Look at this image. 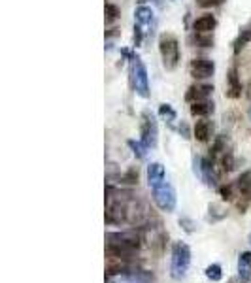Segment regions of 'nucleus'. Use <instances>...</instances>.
<instances>
[{
    "label": "nucleus",
    "mask_w": 251,
    "mask_h": 283,
    "mask_svg": "<svg viewBox=\"0 0 251 283\" xmlns=\"http://www.w3.org/2000/svg\"><path fill=\"white\" fill-rule=\"evenodd\" d=\"M191 266V249L183 242H174L172 246V260H170V274L174 279H183Z\"/></svg>",
    "instance_id": "1"
},
{
    "label": "nucleus",
    "mask_w": 251,
    "mask_h": 283,
    "mask_svg": "<svg viewBox=\"0 0 251 283\" xmlns=\"http://www.w3.org/2000/svg\"><path fill=\"white\" fill-rule=\"evenodd\" d=\"M159 51L163 57V64L166 70H174L180 63V42L174 34L164 32L159 38Z\"/></svg>",
    "instance_id": "2"
},
{
    "label": "nucleus",
    "mask_w": 251,
    "mask_h": 283,
    "mask_svg": "<svg viewBox=\"0 0 251 283\" xmlns=\"http://www.w3.org/2000/svg\"><path fill=\"white\" fill-rule=\"evenodd\" d=\"M153 200H155L159 210H163L166 214L174 212L176 202H178L174 187L170 183H163V185H159V187H155V189H153Z\"/></svg>",
    "instance_id": "3"
},
{
    "label": "nucleus",
    "mask_w": 251,
    "mask_h": 283,
    "mask_svg": "<svg viewBox=\"0 0 251 283\" xmlns=\"http://www.w3.org/2000/svg\"><path fill=\"white\" fill-rule=\"evenodd\" d=\"M216 72V64L211 59H206V57H197L189 63V74L193 76L195 80L199 81H204V80H210L211 76Z\"/></svg>",
    "instance_id": "4"
},
{
    "label": "nucleus",
    "mask_w": 251,
    "mask_h": 283,
    "mask_svg": "<svg viewBox=\"0 0 251 283\" xmlns=\"http://www.w3.org/2000/svg\"><path fill=\"white\" fill-rule=\"evenodd\" d=\"M132 81H134V89L136 92L147 99L149 97V85H147V72H146V66L140 63V59H136V63L132 64Z\"/></svg>",
    "instance_id": "5"
},
{
    "label": "nucleus",
    "mask_w": 251,
    "mask_h": 283,
    "mask_svg": "<svg viewBox=\"0 0 251 283\" xmlns=\"http://www.w3.org/2000/svg\"><path fill=\"white\" fill-rule=\"evenodd\" d=\"M142 144L146 147H155L157 144V125L149 114H144V123H142Z\"/></svg>",
    "instance_id": "6"
},
{
    "label": "nucleus",
    "mask_w": 251,
    "mask_h": 283,
    "mask_svg": "<svg viewBox=\"0 0 251 283\" xmlns=\"http://www.w3.org/2000/svg\"><path fill=\"white\" fill-rule=\"evenodd\" d=\"M211 92H214V85H208V83H195L187 89L185 92V100L187 102H199V100H208Z\"/></svg>",
    "instance_id": "7"
},
{
    "label": "nucleus",
    "mask_w": 251,
    "mask_h": 283,
    "mask_svg": "<svg viewBox=\"0 0 251 283\" xmlns=\"http://www.w3.org/2000/svg\"><path fill=\"white\" fill-rule=\"evenodd\" d=\"M242 91H244V89H242V81H240L238 78V70L230 68L227 74V97L236 100L242 97Z\"/></svg>",
    "instance_id": "8"
},
{
    "label": "nucleus",
    "mask_w": 251,
    "mask_h": 283,
    "mask_svg": "<svg viewBox=\"0 0 251 283\" xmlns=\"http://www.w3.org/2000/svg\"><path fill=\"white\" fill-rule=\"evenodd\" d=\"M166 176H164V166L163 164H159V162H151L149 166H147V181H149V187L155 189L159 185L166 183L164 181Z\"/></svg>",
    "instance_id": "9"
},
{
    "label": "nucleus",
    "mask_w": 251,
    "mask_h": 283,
    "mask_svg": "<svg viewBox=\"0 0 251 283\" xmlns=\"http://www.w3.org/2000/svg\"><path fill=\"white\" fill-rule=\"evenodd\" d=\"M251 277V253L244 251L238 257V281L247 283Z\"/></svg>",
    "instance_id": "10"
},
{
    "label": "nucleus",
    "mask_w": 251,
    "mask_h": 283,
    "mask_svg": "<svg viewBox=\"0 0 251 283\" xmlns=\"http://www.w3.org/2000/svg\"><path fill=\"white\" fill-rule=\"evenodd\" d=\"M211 134H214V125H211V121H206L204 117H202L200 121L195 123L193 136L199 140V142H208V140L211 138Z\"/></svg>",
    "instance_id": "11"
},
{
    "label": "nucleus",
    "mask_w": 251,
    "mask_h": 283,
    "mask_svg": "<svg viewBox=\"0 0 251 283\" xmlns=\"http://www.w3.org/2000/svg\"><path fill=\"white\" fill-rule=\"evenodd\" d=\"M216 25H217V19L214 17L211 13H204V15L195 19L193 30L195 32H211V30L216 29Z\"/></svg>",
    "instance_id": "12"
},
{
    "label": "nucleus",
    "mask_w": 251,
    "mask_h": 283,
    "mask_svg": "<svg viewBox=\"0 0 251 283\" xmlns=\"http://www.w3.org/2000/svg\"><path fill=\"white\" fill-rule=\"evenodd\" d=\"M214 110H216V104L211 102V100H199V102H193L191 104V114H193L195 117H208L214 114Z\"/></svg>",
    "instance_id": "13"
},
{
    "label": "nucleus",
    "mask_w": 251,
    "mask_h": 283,
    "mask_svg": "<svg viewBox=\"0 0 251 283\" xmlns=\"http://www.w3.org/2000/svg\"><path fill=\"white\" fill-rule=\"evenodd\" d=\"M249 42H251V25L249 27H245V29L238 34V38L234 40V55H240L242 49H244Z\"/></svg>",
    "instance_id": "14"
},
{
    "label": "nucleus",
    "mask_w": 251,
    "mask_h": 283,
    "mask_svg": "<svg viewBox=\"0 0 251 283\" xmlns=\"http://www.w3.org/2000/svg\"><path fill=\"white\" fill-rule=\"evenodd\" d=\"M195 44L199 47H214V34L211 32H195Z\"/></svg>",
    "instance_id": "15"
},
{
    "label": "nucleus",
    "mask_w": 251,
    "mask_h": 283,
    "mask_svg": "<svg viewBox=\"0 0 251 283\" xmlns=\"http://www.w3.org/2000/svg\"><path fill=\"white\" fill-rule=\"evenodd\" d=\"M227 217V212L219 206V204H210V214H208V221L210 223H217Z\"/></svg>",
    "instance_id": "16"
},
{
    "label": "nucleus",
    "mask_w": 251,
    "mask_h": 283,
    "mask_svg": "<svg viewBox=\"0 0 251 283\" xmlns=\"http://www.w3.org/2000/svg\"><path fill=\"white\" fill-rule=\"evenodd\" d=\"M206 277L210 279V281H221L223 279V268L221 265H210L206 268Z\"/></svg>",
    "instance_id": "17"
},
{
    "label": "nucleus",
    "mask_w": 251,
    "mask_h": 283,
    "mask_svg": "<svg viewBox=\"0 0 251 283\" xmlns=\"http://www.w3.org/2000/svg\"><path fill=\"white\" fill-rule=\"evenodd\" d=\"M138 178H140V172H138V168L136 166H130L127 172L121 176V181L127 185H136L138 183Z\"/></svg>",
    "instance_id": "18"
},
{
    "label": "nucleus",
    "mask_w": 251,
    "mask_h": 283,
    "mask_svg": "<svg viewBox=\"0 0 251 283\" xmlns=\"http://www.w3.org/2000/svg\"><path fill=\"white\" fill-rule=\"evenodd\" d=\"M219 164H221L223 172H233L234 166H236V162H234V157L230 151H227V153H223L221 159H219Z\"/></svg>",
    "instance_id": "19"
},
{
    "label": "nucleus",
    "mask_w": 251,
    "mask_h": 283,
    "mask_svg": "<svg viewBox=\"0 0 251 283\" xmlns=\"http://www.w3.org/2000/svg\"><path fill=\"white\" fill-rule=\"evenodd\" d=\"M104 12H106V21H108V23H113V21H115V19L121 15V10H119L115 4H111V2H108V4H106Z\"/></svg>",
    "instance_id": "20"
},
{
    "label": "nucleus",
    "mask_w": 251,
    "mask_h": 283,
    "mask_svg": "<svg viewBox=\"0 0 251 283\" xmlns=\"http://www.w3.org/2000/svg\"><path fill=\"white\" fill-rule=\"evenodd\" d=\"M151 15H153L151 10L146 6H140L136 10V21H138V23H147V21L151 19Z\"/></svg>",
    "instance_id": "21"
},
{
    "label": "nucleus",
    "mask_w": 251,
    "mask_h": 283,
    "mask_svg": "<svg viewBox=\"0 0 251 283\" xmlns=\"http://www.w3.org/2000/svg\"><path fill=\"white\" fill-rule=\"evenodd\" d=\"M234 189H236V185H221L219 187V195H221L223 200H233Z\"/></svg>",
    "instance_id": "22"
},
{
    "label": "nucleus",
    "mask_w": 251,
    "mask_h": 283,
    "mask_svg": "<svg viewBox=\"0 0 251 283\" xmlns=\"http://www.w3.org/2000/svg\"><path fill=\"white\" fill-rule=\"evenodd\" d=\"M180 227L185 232H189V234L197 231V223H195L193 219H189V217H181V219H180Z\"/></svg>",
    "instance_id": "23"
},
{
    "label": "nucleus",
    "mask_w": 251,
    "mask_h": 283,
    "mask_svg": "<svg viewBox=\"0 0 251 283\" xmlns=\"http://www.w3.org/2000/svg\"><path fill=\"white\" fill-rule=\"evenodd\" d=\"M129 145L132 147V149H134V153H136L138 157H140V159H142L144 155H146V149H147V147H146L144 144H142V142H134V140H130Z\"/></svg>",
    "instance_id": "24"
},
{
    "label": "nucleus",
    "mask_w": 251,
    "mask_h": 283,
    "mask_svg": "<svg viewBox=\"0 0 251 283\" xmlns=\"http://www.w3.org/2000/svg\"><path fill=\"white\" fill-rule=\"evenodd\" d=\"M195 2L200 8H216L219 4H223V0H195Z\"/></svg>",
    "instance_id": "25"
},
{
    "label": "nucleus",
    "mask_w": 251,
    "mask_h": 283,
    "mask_svg": "<svg viewBox=\"0 0 251 283\" xmlns=\"http://www.w3.org/2000/svg\"><path fill=\"white\" fill-rule=\"evenodd\" d=\"M180 133H183V138H191V136H189V130H187V125H185V123H181Z\"/></svg>",
    "instance_id": "26"
},
{
    "label": "nucleus",
    "mask_w": 251,
    "mask_h": 283,
    "mask_svg": "<svg viewBox=\"0 0 251 283\" xmlns=\"http://www.w3.org/2000/svg\"><path fill=\"white\" fill-rule=\"evenodd\" d=\"M247 95H249V99H251V83H249V92H247Z\"/></svg>",
    "instance_id": "27"
},
{
    "label": "nucleus",
    "mask_w": 251,
    "mask_h": 283,
    "mask_svg": "<svg viewBox=\"0 0 251 283\" xmlns=\"http://www.w3.org/2000/svg\"><path fill=\"white\" fill-rule=\"evenodd\" d=\"M247 242H249V243H251V234H249V236H247Z\"/></svg>",
    "instance_id": "28"
},
{
    "label": "nucleus",
    "mask_w": 251,
    "mask_h": 283,
    "mask_svg": "<svg viewBox=\"0 0 251 283\" xmlns=\"http://www.w3.org/2000/svg\"><path fill=\"white\" fill-rule=\"evenodd\" d=\"M249 117H251V110H249Z\"/></svg>",
    "instance_id": "29"
}]
</instances>
